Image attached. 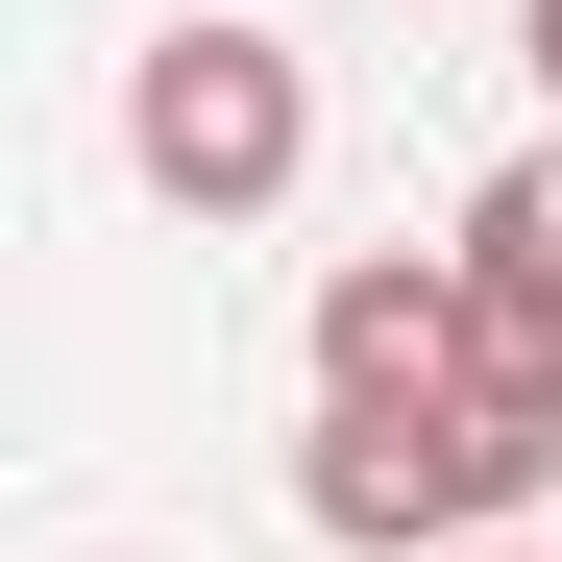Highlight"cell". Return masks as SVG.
I'll return each instance as SVG.
<instances>
[{
    "instance_id": "1",
    "label": "cell",
    "mask_w": 562,
    "mask_h": 562,
    "mask_svg": "<svg viewBox=\"0 0 562 562\" xmlns=\"http://www.w3.org/2000/svg\"><path fill=\"white\" fill-rule=\"evenodd\" d=\"M123 171H147L171 221H269V196L318 171V74L269 49L245 0H171V25L123 49Z\"/></svg>"
},
{
    "instance_id": "2",
    "label": "cell",
    "mask_w": 562,
    "mask_h": 562,
    "mask_svg": "<svg viewBox=\"0 0 562 562\" xmlns=\"http://www.w3.org/2000/svg\"><path fill=\"white\" fill-rule=\"evenodd\" d=\"M538 490H562V440H514V416H318L294 440V514L342 538V562H464V538H538Z\"/></svg>"
},
{
    "instance_id": "3",
    "label": "cell",
    "mask_w": 562,
    "mask_h": 562,
    "mask_svg": "<svg viewBox=\"0 0 562 562\" xmlns=\"http://www.w3.org/2000/svg\"><path fill=\"white\" fill-rule=\"evenodd\" d=\"M464 245H342L318 269V416H440L464 392Z\"/></svg>"
},
{
    "instance_id": "4",
    "label": "cell",
    "mask_w": 562,
    "mask_h": 562,
    "mask_svg": "<svg viewBox=\"0 0 562 562\" xmlns=\"http://www.w3.org/2000/svg\"><path fill=\"white\" fill-rule=\"evenodd\" d=\"M514 49H538V99H562V0H514Z\"/></svg>"
},
{
    "instance_id": "5",
    "label": "cell",
    "mask_w": 562,
    "mask_h": 562,
    "mask_svg": "<svg viewBox=\"0 0 562 562\" xmlns=\"http://www.w3.org/2000/svg\"><path fill=\"white\" fill-rule=\"evenodd\" d=\"M464 562H562V538H464Z\"/></svg>"
}]
</instances>
